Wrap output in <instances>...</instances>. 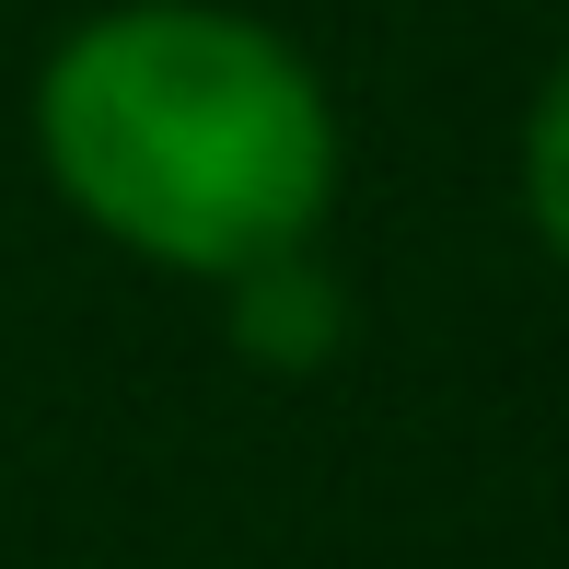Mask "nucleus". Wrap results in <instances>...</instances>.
<instances>
[{"label": "nucleus", "mask_w": 569, "mask_h": 569, "mask_svg": "<svg viewBox=\"0 0 569 569\" xmlns=\"http://www.w3.org/2000/svg\"><path fill=\"white\" fill-rule=\"evenodd\" d=\"M523 210L547 232V256L569 268V59L547 70V93H535V117H523Z\"/></svg>", "instance_id": "7ed1b4c3"}, {"label": "nucleus", "mask_w": 569, "mask_h": 569, "mask_svg": "<svg viewBox=\"0 0 569 569\" xmlns=\"http://www.w3.org/2000/svg\"><path fill=\"white\" fill-rule=\"evenodd\" d=\"M232 291V349L256 360V372H326V360L349 349V291L315 268V244H291V256H256V268H232L221 279Z\"/></svg>", "instance_id": "f03ea898"}, {"label": "nucleus", "mask_w": 569, "mask_h": 569, "mask_svg": "<svg viewBox=\"0 0 569 569\" xmlns=\"http://www.w3.org/2000/svg\"><path fill=\"white\" fill-rule=\"evenodd\" d=\"M36 151L106 244L187 279L315 244L338 106L279 23L221 0H117L36 70Z\"/></svg>", "instance_id": "f257e3e1"}]
</instances>
